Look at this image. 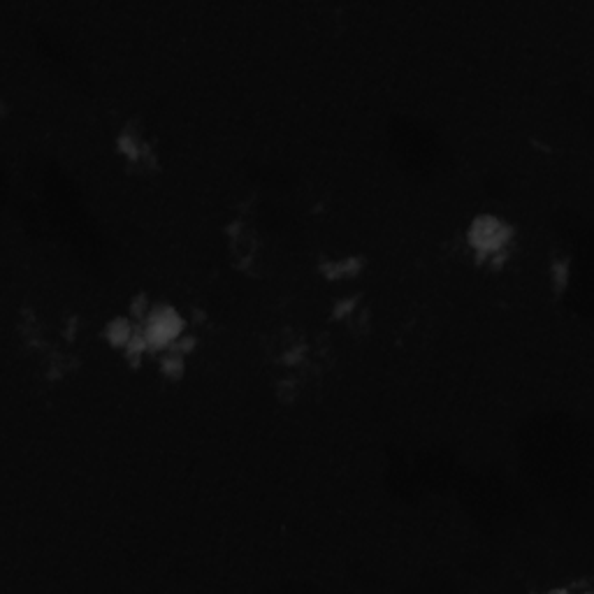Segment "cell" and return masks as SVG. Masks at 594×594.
Segmentation results:
<instances>
[{
  "instance_id": "7a4b0ae2",
  "label": "cell",
  "mask_w": 594,
  "mask_h": 594,
  "mask_svg": "<svg viewBox=\"0 0 594 594\" xmlns=\"http://www.w3.org/2000/svg\"><path fill=\"white\" fill-rule=\"evenodd\" d=\"M184 323L175 309L170 307H156L147 314V325H144V337L151 349H163L179 339Z\"/></svg>"
},
{
  "instance_id": "6da1fadb",
  "label": "cell",
  "mask_w": 594,
  "mask_h": 594,
  "mask_svg": "<svg viewBox=\"0 0 594 594\" xmlns=\"http://www.w3.org/2000/svg\"><path fill=\"white\" fill-rule=\"evenodd\" d=\"M511 237V228L504 221H499L497 216H478L469 228V244L474 246L478 253L488 256V253L502 251L506 242Z\"/></svg>"
}]
</instances>
